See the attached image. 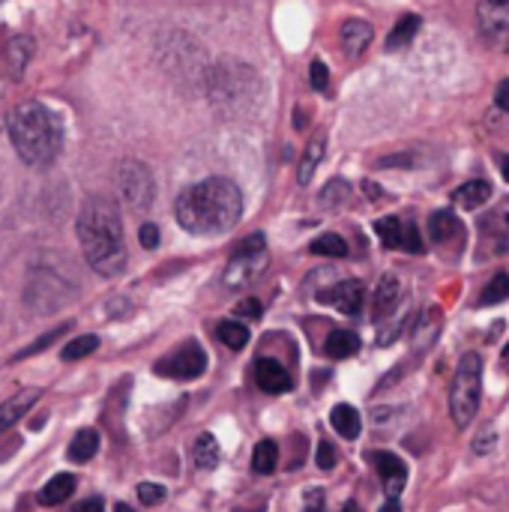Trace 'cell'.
<instances>
[{
  "label": "cell",
  "instance_id": "obj_1",
  "mask_svg": "<svg viewBox=\"0 0 509 512\" xmlns=\"http://www.w3.org/2000/svg\"><path fill=\"white\" fill-rule=\"evenodd\" d=\"M174 213L183 231L198 237H216L240 222L243 192L228 177H207L177 195Z\"/></svg>",
  "mask_w": 509,
  "mask_h": 512
},
{
  "label": "cell",
  "instance_id": "obj_2",
  "mask_svg": "<svg viewBox=\"0 0 509 512\" xmlns=\"http://www.w3.org/2000/svg\"><path fill=\"white\" fill-rule=\"evenodd\" d=\"M78 240L87 264L99 276H117L126 267V243L120 210L111 198L93 195L78 213Z\"/></svg>",
  "mask_w": 509,
  "mask_h": 512
},
{
  "label": "cell",
  "instance_id": "obj_3",
  "mask_svg": "<svg viewBox=\"0 0 509 512\" xmlns=\"http://www.w3.org/2000/svg\"><path fill=\"white\" fill-rule=\"evenodd\" d=\"M9 138L18 156L30 168L51 165L63 150V126L60 117L42 102H21L9 114Z\"/></svg>",
  "mask_w": 509,
  "mask_h": 512
},
{
  "label": "cell",
  "instance_id": "obj_4",
  "mask_svg": "<svg viewBox=\"0 0 509 512\" xmlns=\"http://www.w3.org/2000/svg\"><path fill=\"white\" fill-rule=\"evenodd\" d=\"M258 93H261V81L255 69L237 60H225L210 72V99L228 114H243L249 102L252 105L258 102Z\"/></svg>",
  "mask_w": 509,
  "mask_h": 512
},
{
  "label": "cell",
  "instance_id": "obj_5",
  "mask_svg": "<svg viewBox=\"0 0 509 512\" xmlns=\"http://www.w3.org/2000/svg\"><path fill=\"white\" fill-rule=\"evenodd\" d=\"M480 393H483V360L480 354H465L459 360L453 390H450V414L459 429H465L477 417Z\"/></svg>",
  "mask_w": 509,
  "mask_h": 512
},
{
  "label": "cell",
  "instance_id": "obj_6",
  "mask_svg": "<svg viewBox=\"0 0 509 512\" xmlns=\"http://www.w3.org/2000/svg\"><path fill=\"white\" fill-rule=\"evenodd\" d=\"M267 261H270V255H267L264 237L261 234H252L234 252V258L228 261V267H225V285L228 288H243V285L255 282L267 270Z\"/></svg>",
  "mask_w": 509,
  "mask_h": 512
},
{
  "label": "cell",
  "instance_id": "obj_7",
  "mask_svg": "<svg viewBox=\"0 0 509 512\" xmlns=\"http://www.w3.org/2000/svg\"><path fill=\"white\" fill-rule=\"evenodd\" d=\"M204 369H207V354L198 342H186L156 363V372L162 378H177V381H192L204 375Z\"/></svg>",
  "mask_w": 509,
  "mask_h": 512
},
{
  "label": "cell",
  "instance_id": "obj_8",
  "mask_svg": "<svg viewBox=\"0 0 509 512\" xmlns=\"http://www.w3.org/2000/svg\"><path fill=\"white\" fill-rule=\"evenodd\" d=\"M117 180H120L123 201H126L129 207L144 210V207L153 204L156 186H153V174H150L147 165H141V162H126V165H120V177H117Z\"/></svg>",
  "mask_w": 509,
  "mask_h": 512
},
{
  "label": "cell",
  "instance_id": "obj_9",
  "mask_svg": "<svg viewBox=\"0 0 509 512\" xmlns=\"http://www.w3.org/2000/svg\"><path fill=\"white\" fill-rule=\"evenodd\" d=\"M477 18H480L483 39L498 51H509V3L483 0L477 6Z\"/></svg>",
  "mask_w": 509,
  "mask_h": 512
},
{
  "label": "cell",
  "instance_id": "obj_10",
  "mask_svg": "<svg viewBox=\"0 0 509 512\" xmlns=\"http://www.w3.org/2000/svg\"><path fill=\"white\" fill-rule=\"evenodd\" d=\"M378 237L384 240V246L390 249H405V252H423V240L414 222H405L399 216H387L375 222Z\"/></svg>",
  "mask_w": 509,
  "mask_h": 512
},
{
  "label": "cell",
  "instance_id": "obj_11",
  "mask_svg": "<svg viewBox=\"0 0 509 512\" xmlns=\"http://www.w3.org/2000/svg\"><path fill=\"white\" fill-rule=\"evenodd\" d=\"M369 462L375 465V471H378V477H381V483L387 489V498H399L405 483H408L405 462L399 456H393V453H369Z\"/></svg>",
  "mask_w": 509,
  "mask_h": 512
},
{
  "label": "cell",
  "instance_id": "obj_12",
  "mask_svg": "<svg viewBox=\"0 0 509 512\" xmlns=\"http://www.w3.org/2000/svg\"><path fill=\"white\" fill-rule=\"evenodd\" d=\"M255 384H258L264 393H288V390L294 387L288 369H285L279 360H273V357H261V360L255 363Z\"/></svg>",
  "mask_w": 509,
  "mask_h": 512
},
{
  "label": "cell",
  "instance_id": "obj_13",
  "mask_svg": "<svg viewBox=\"0 0 509 512\" xmlns=\"http://www.w3.org/2000/svg\"><path fill=\"white\" fill-rule=\"evenodd\" d=\"M327 300H330L339 312H345V315H360V312H363V303H366V288H363V282L348 279V282H339V285L327 294Z\"/></svg>",
  "mask_w": 509,
  "mask_h": 512
},
{
  "label": "cell",
  "instance_id": "obj_14",
  "mask_svg": "<svg viewBox=\"0 0 509 512\" xmlns=\"http://www.w3.org/2000/svg\"><path fill=\"white\" fill-rule=\"evenodd\" d=\"M372 39H375V30H372L369 21L351 18V21L342 24V48H345L348 57H360L372 45Z\"/></svg>",
  "mask_w": 509,
  "mask_h": 512
},
{
  "label": "cell",
  "instance_id": "obj_15",
  "mask_svg": "<svg viewBox=\"0 0 509 512\" xmlns=\"http://www.w3.org/2000/svg\"><path fill=\"white\" fill-rule=\"evenodd\" d=\"M429 231H432V240L435 243H441V246H447V243H462V222H459V216L453 213V210H438V213H432V219H429Z\"/></svg>",
  "mask_w": 509,
  "mask_h": 512
},
{
  "label": "cell",
  "instance_id": "obj_16",
  "mask_svg": "<svg viewBox=\"0 0 509 512\" xmlns=\"http://www.w3.org/2000/svg\"><path fill=\"white\" fill-rule=\"evenodd\" d=\"M39 396H42L39 390H21V393H15L12 399H6V402L0 405V432H6L9 426H15V420H21V417L36 405Z\"/></svg>",
  "mask_w": 509,
  "mask_h": 512
},
{
  "label": "cell",
  "instance_id": "obj_17",
  "mask_svg": "<svg viewBox=\"0 0 509 512\" xmlns=\"http://www.w3.org/2000/svg\"><path fill=\"white\" fill-rule=\"evenodd\" d=\"M324 153H327V138H324V135H318L315 141L306 144V153H303V159H300V165H297V183H300V186H309V183H312L315 168L321 165Z\"/></svg>",
  "mask_w": 509,
  "mask_h": 512
},
{
  "label": "cell",
  "instance_id": "obj_18",
  "mask_svg": "<svg viewBox=\"0 0 509 512\" xmlns=\"http://www.w3.org/2000/svg\"><path fill=\"white\" fill-rule=\"evenodd\" d=\"M489 195H492V186H489L486 180H468V183H462V186L453 192V201H456L462 210H477V207H483V204L489 201Z\"/></svg>",
  "mask_w": 509,
  "mask_h": 512
},
{
  "label": "cell",
  "instance_id": "obj_19",
  "mask_svg": "<svg viewBox=\"0 0 509 512\" xmlns=\"http://www.w3.org/2000/svg\"><path fill=\"white\" fill-rule=\"evenodd\" d=\"M72 492H75V477H72V474H57V477H51V480L42 486L39 504H42V507H57V504H63Z\"/></svg>",
  "mask_w": 509,
  "mask_h": 512
},
{
  "label": "cell",
  "instance_id": "obj_20",
  "mask_svg": "<svg viewBox=\"0 0 509 512\" xmlns=\"http://www.w3.org/2000/svg\"><path fill=\"white\" fill-rule=\"evenodd\" d=\"M399 294H402V285L396 276H384L381 285H378V294H375V318L384 321L387 315H393L396 303H399Z\"/></svg>",
  "mask_w": 509,
  "mask_h": 512
},
{
  "label": "cell",
  "instance_id": "obj_21",
  "mask_svg": "<svg viewBox=\"0 0 509 512\" xmlns=\"http://www.w3.org/2000/svg\"><path fill=\"white\" fill-rule=\"evenodd\" d=\"M420 24H423L420 15H405V18H399V24H396V27L390 30V36H387V51H402V48H408V45L414 42Z\"/></svg>",
  "mask_w": 509,
  "mask_h": 512
},
{
  "label": "cell",
  "instance_id": "obj_22",
  "mask_svg": "<svg viewBox=\"0 0 509 512\" xmlns=\"http://www.w3.org/2000/svg\"><path fill=\"white\" fill-rule=\"evenodd\" d=\"M327 354L333 357V360H345V357H354L357 351H360V339H357V333H351V330H333L330 336H327Z\"/></svg>",
  "mask_w": 509,
  "mask_h": 512
},
{
  "label": "cell",
  "instance_id": "obj_23",
  "mask_svg": "<svg viewBox=\"0 0 509 512\" xmlns=\"http://www.w3.org/2000/svg\"><path fill=\"white\" fill-rule=\"evenodd\" d=\"M96 450H99V435L93 429H81L75 435V441L69 444V462L84 465V462H90L96 456Z\"/></svg>",
  "mask_w": 509,
  "mask_h": 512
},
{
  "label": "cell",
  "instance_id": "obj_24",
  "mask_svg": "<svg viewBox=\"0 0 509 512\" xmlns=\"http://www.w3.org/2000/svg\"><path fill=\"white\" fill-rule=\"evenodd\" d=\"M330 423H333V429L342 435V438H357L360 435V414L351 408V405H336L333 408V414H330Z\"/></svg>",
  "mask_w": 509,
  "mask_h": 512
},
{
  "label": "cell",
  "instance_id": "obj_25",
  "mask_svg": "<svg viewBox=\"0 0 509 512\" xmlns=\"http://www.w3.org/2000/svg\"><path fill=\"white\" fill-rule=\"evenodd\" d=\"M192 456H195V465H198V468L213 471V468L219 465V444H216V438H213V435H201V438L195 441Z\"/></svg>",
  "mask_w": 509,
  "mask_h": 512
},
{
  "label": "cell",
  "instance_id": "obj_26",
  "mask_svg": "<svg viewBox=\"0 0 509 512\" xmlns=\"http://www.w3.org/2000/svg\"><path fill=\"white\" fill-rule=\"evenodd\" d=\"M276 462H279V447H276V441H261L258 447H255V456H252V468H255V474H270V471H276Z\"/></svg>",
  "mask_w": 509,
  "mask_h": 512
},
{
  "label": "cell",
  "instance_id": "obj_27",
  "mask_svg": "<svg viewBox=\"0 0 509 512\" xmlns=\"http://www.w3.org/2000/svg\"><path fill=\"white\" fill-rule=\"evenodd\" d=\"M309 249H312V255H324V258H345L348 255V243L339 234H324Z\"/></svg>",
  "mask_w": 509,
  "mask_h": 512
},
{
  "label": "cell",
  "instance_id": "obj_28",
  "mask_svg": "<svg viewBox=\"0 0 509 512\" xmlns=\"http://www.w3.org/2000/svg\"><path fill=\"white\" fill-rule=\"evenodd\" d=\"M219 339H222L231 351H240V348L249 342V330H246V324L222 321V324H219Z\"/></svg>",
  "mask_w": 509,
  "mask_h": 512
},
{
  "label": "cell",
  "instance_id": "obj_29",
  "mask_svg": "<svg viewBox=\"0 0 509 512\" xmlns=\"http://www.w3.org/2000/svg\"><path fill=\"white\" fill-rule=\"evenodd\" d=\"M507 297H509V276L507 273H498V276L483 288L480 303H483V306H498V303H504Z\"/></svg>",
  "mask_w": 509,
  "mask_h": 512
},
{
  "label": "cell",
  "instance_id": "obj_30",
  "mask_svg": "<svg viewBox=\"0 0 509 512\" xmlns=\"http://www.w3.org/2000/svg\"><path fill=\"white\" fill-rule=\"evenodd\" d=\"M96 348H99V339H96V336H78V339H72V342L63 348V360H66V363L81 360V357L93 354Z\"/></svg>",
  "mask_w": 509,
  "mask_h": 512
},
{
  "label": "cell",
  "instance_id": "obj_31",
  "mask_svg": "<svg viewBox=\"0 0 509 512\" xmlns=\"http://www.w3.org/2000/svg\"><path fill=\"white\" fill-rule=\"evenodd\" d=\"M486 231L498 234V237H509V198L501 201L489 216H486Z\"/></svg>",
  "mask_w": 509,
  "mask_h": 512
},
{
  "label": "cell",
  "instance_id": "obj_32",
  "mask_svg": "<svg viewBox=\"0 0 509 512\" xmlns=\"http://www.w3.org/2000/svg\"><path fill=\"white\" fill-rule=\"evenodd\" d=\"M138 501H141L144 507H156V504L165 501V489L156 486V483H141V486H138Z\"/></svg>",
  "mask_w": 509,
  "mask_h": 512
},
{
  "label": "cell",
  "instance_id": "obj_33",
  "mask_svg": "<svg viewBox=\"0 0 509 512\" xmlns=\"http://www.w3.org/2000/svg\"><path fill=\"white\" fill-rule=\"evenodd\" d=\"M309 81H312V87H315V90H327V84H330V72H327V66H324L321 60H315V63L309 66Z\"/></svg>",
  "mask_w": 509,
  "mask_h": 512
},
{
  "label": "cell",
  "instance_id": "obj_34",
  "mask_svg": "<svg viewBox=\"0 0 509 512\" xmlns=\"http://www.w3.org/2000/svg\"><path fill=\"white\" fill-rule=\"evenodd\" d=\"M66 327H69V324H63V327H57V330L45 333L42 339H36V342H33V345H30L27 351H21L18 357H30V354H36V351H45V345H51V342H54L57 336H63V330H66Z\"/></svg>",
  "mask_w": 509,
  "mask_h": 512
},
{
  "label": "cell",
  "instance_id": "obj_35",
  "mask_svg": "<svg viewBox=\"0 0 509 512\" xmlns=\"http://www.w3.org/2000/svg\"><path fill=\"white\" fill-rule=\"evenodd\" d=\"M333 465H336V450H333V444L321 441V444H318V468L330 471Z\"/></svg>",
  "mask_w": 509,
  "mask_h": 512
},
{
  "label": "cell",
  "instance_id": "obj_36",
  "mask_svg": "<svg viewBox=\"0 0 509 512\" xmlns=\"http://www.w3.org/2000/svg\"><path fill=\"white\" fill-rule=\"evenodd\" d=\"M141 246L144 249H156L159 246V228L153 225V222H147V225H141Z\"/></svg>",
  "mask_w": 509,
  "mask_h": 512
},
{
  "label": "cell",
  "instance_id": "obj_37",
  "mask_svg": "<svg viewBox=\"0 0 509 512\" xmlns=\"http://www.w3.org/2000/svg\"><path fill=\"white\" fill-rule=\"evenodd\" d=\"M237 315H243V318H258V315H261V303H258V300H243V303L237 306Z\"/></svg>",
  "mask_w": 509,
  "mask_h": 512
},
{
  "label": "cell",
  "instance_id": "obj_38",
  "mask_svg": "<svg viewBox=\"0 0 509 512\" xmlns=\"http://www.w3.org/2000/svg\"><path fill=\"white\" fill-rule=\"evenodd\" d=\"M72 512H105V507H102V501H99V498H87V501H81V504H78Z\"/></svg>",
  "mask_w": 509,
  "mask_h": 512
},
{
  "label": "cell",
  "instance_id": "obj_39",
  "mask_svg": "<svg viewBox=\"0 0 509 512\" xmlns=\"http://www.w3.org/2000/svg\"><path fill=\"white\" fill-rule=\"evenodd\" d=\"M495 99H498V105H501V108L509 114V78L507 81H501V87H498V96H495Z\"/></svg>",
  "mask_w": 509,
  "mask_h": 512
},
{
  "label": "cell",
  "instance_id": "obj_40",
  "mask_svg": "<svg viewBox=\"0 0 509 512\" xmlns=\"http://www.w3.org/2000/svg\"><path fill=\"white\" fill-rule=\"evenodd\" d=\"M381 512H402L399 510V498H387V504H384V510Z\"/></svg>",
  "mask_w": 509,
  "mask_h": 512
},
{
  "label": "cell",
  "instance_id": "obj_41",
  "mask_svg": "<svg viewBox=\"0 0 509 512\" xmlns=\"http://www.w3.org/2000/svg\"><path fill=\"white\" fill-rule=\"evenodd\" d=\"M315 498V507H309L306 512H324V504H321V495H312Z\"/></svg>",
  "mask_w": 509,
  "mask_h": 512
},
{
  "label": "cell",
  "instance_id": "obj_42",
  "mask_svg": "<svg viewBox=\"0 0 509 512\" xmlns=\"http://www.w3.org/2000/svg\"><path fill=\"white\" fill-rule=\"evenodd\" d=\"M342 512H360V507H357L354 501H348V504H345V510H342Z\"/></svg>",
  "mask_w": 509,
  "mask_h": 512
},
{
  "label": "cell",
  "instance_id": "obj_43",
  "mask_svg": "<svg viewBox=\"0 0 509 512\" xmlns=\"http://www.w3.org/2000/svg\"><path fill=\"white\" fill-rule=\"evenodd\" d=\"M501 171H504V180H507V183H509V156H507V159H504V168H501Z\"/></svg>",
  "mask_w": 509,
  "mask_h": 512
},
{
  "label": "cell",
  "instance_id": "obj_44",
  "mask_svg": "<svg viewBox=\"0 0 509 512\" xmlns=\"http://www.w3.org/2000/svg\"><path fill=\"white\" fill-rule=\"evenodd\" d=\"M504 366L509 369V345H507V351H504Z\"/></svg>",
  "mask_w": 509,
  "mask_h": 512
},
{
  "label": "cell",
  "instance_id": "obj_45",
  "mask_svg": "<svg viewBox=\"0 0 509 512\" xmlns=\"http://www.w3.org/2000/svg\"><path fill=\"white\" fill-rule=\"evenodd\" d=\"M117 512H132V510H129V507H123V504H120V507H117Z\"/></svg>",
  "mask_w": 509,
  "mask_h": 512
},
{
  "label": "cell",
  "instance_id": "obj_46",
  "mask_svg": "<svg viewBox=\"0 0 509 512\" xmlns=\"http://www.w3.org/2000/svg\"><path fill=\"white\" fill-rule=\"evenodd\" d=\"M495 3H509V0H495Z\"/></svg>",
  "mask_w": 509,
  "mask_h": 512
}]
</instances>
